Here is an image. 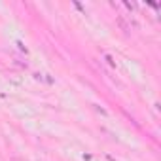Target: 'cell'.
<instances>
[]
</instances>
